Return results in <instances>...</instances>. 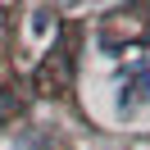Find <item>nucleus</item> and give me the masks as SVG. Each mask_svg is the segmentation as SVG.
Masks as SVG:
<instances>
[{
    "instance_id": "f257e3e1",
    "label": "nucleus",
    "mask_w": 150,
    "mask_h": 150,
    "mask_svg": "<svg viewBox=\"0 0 150 150\" xmlns=\"http://www.w3.org/2000/svg\"><path fill=\"white\" fill-rule=\"evenodd\" d=\"M137 109H150V68L146 64H132L114 82V114L118 118H132Z\"/></svg>"
},
{
    "instance_id": "f03ea898",
    "label": "nucleus",
    "mask_w": 150,
    "mask_h": 150,
    "mask_svg": "<svg viewBox=\"0 0 150 150\" xmlns=\"http://www.w3.org/2000/svg\"><path fill=\"white\" fill-rule=\"evenodd\" d=\"M50 32H55V9H50V5H37L32 18H28V37L41 46V41H50Z\"/></svg>"
},
{
    "instance_id": "7ed1b4c3",
    "label": "nucleus",
    "mask_w": 150,
    "mask_h": 150,
    "mask_svg": "<svg viewBox=\"0 0 150 150\" xmlns=\"http://www.w3.org/2000/svg\"><path fill=\"white\" fill-rule=\"evenodd\" d=\"M59 5H68V9H73V5H100V0H59Z\"/></svg>"
}]
</instances>
